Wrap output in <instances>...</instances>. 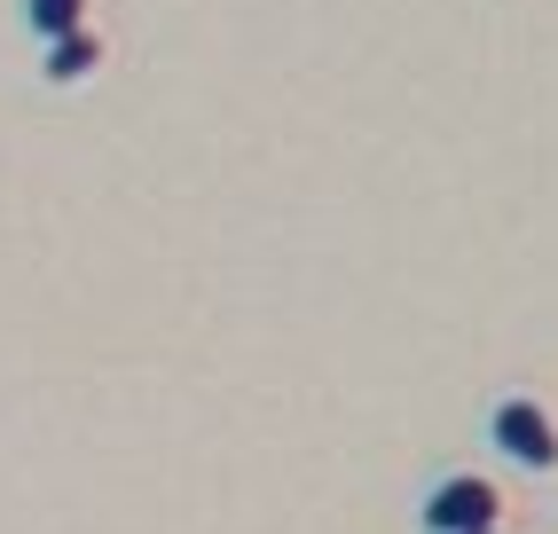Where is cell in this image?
<instances>
[{"label":"cell","instance_id":"6da1fadb","mask_svg":"<svg viewBox=\"0 0 558 534\" xmlns=\"http://www.w3.org/2000/svg\"><path fill=\"white\" fill-rule=\"evenodd\" d=\"M488 448L504 456L511 472H527V480H550L558 472V425H550V409L535 393L488 401Z\"/></svg>","mask_w":558,"mask_h":534},{"label":"cell","instance_id":"7a4b0ae2","mask_svg":"<svg viewBox=\"0 0 558 534\" xmlns=\"http://www.w3.org/2000/svg\"><path fill=\"white\" fill-rule=\"evenodd\" d=\"M496 511H504L496 480H480V472H449V480H433V487H425L417 526H425V534H480V526H496Z\"/></svg>","mask_w":558,"mask_h":534},{"label":"cell","instance_id":"3957f363","mask_svg":"<svg viewBox=\"0 0 558 534\" xmlns=\"http://www.w3.org/2000/svg\"><path fill=\"white\" fill-rule=\"evenodd\" d=\"M102 71V32L80 24V32H63V40H40V80L48 87H80Z\"/></svg>","mask_w":558,"mask_h":534},{"label":"cell","instance_id":"277c9868","mask_svg":"<svg viewBox=\"0 0 558 534\" xmlns=\"http://www.w3.org/2000/svg\"><path fill=\"white\" fill-rule=\"evenodd\" d=\"M87 24V0H24V32L32 40H63Z\"/></svg>","mask_w":558,"mask_h":534},{"label":"cell","instance_id":"5b68a950","mask_svg":"<svg viewBox=\"0 0 558 534\" xmlns=\"http://www.w3.org/2000/svg\"><path fill=\"white\" fill-rule=\"evenodd\" d=\"M480 534H496V526H480Z\"/></svg>","mask_w":558,"mask_h":534}]
</instances>
